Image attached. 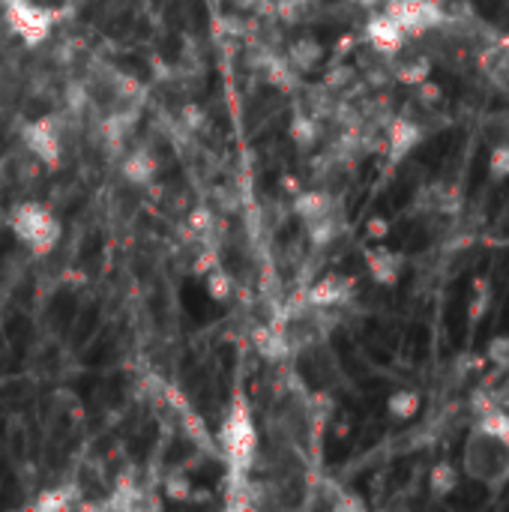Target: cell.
<instances>
[{"label": "cell", "mask_w": 509, "mask_h": 512, "mask_svg": "<svg viewBox=\"0 0 509 512\" xmlns=\"http://www.w3.org/2000/svg\"><path fill=\"white\" fill-rule=\"evenodd\" d=\"M489 309V279H477V291H474V303L468 306V318L471 324H477Z\"/></svg>", "instance_id": "obj_19"}, {"label": "cell", "mask_w": 509, "mask_h": 512, "mask_svg": "<svg viewBox=\"0 0 509 512\" xmlns=\"http://www.w3.org/2000/svg\"><path fill=\"white\" fill-rule=\"evenodd\" d=\"M9 228L18 237V243H24L36 255L51 252L60 243V234H63L60 219L45 204H36V201L15 204L12 213H9Z\"/></svg>", "instance_id": "obj_3"}, {"label": "cell", "mask_w": 509, "mask_h": 512, "mask_svg": "<svg viewBox=\"0 0 509 512\" xmlns=\"http://www.w3.org/2000/svg\"><path fill=\"white\" fill-rule=\"evenodd\" d=\"M369 273L378 285H396L402 276V255L390 252V249H375L366 255Z\"/></svg>", "instance_id": "obj_11"}, {"label": "cell", "mask_w": 509, "mask_h": 512, "mask_svg": "<svg viewBox=\"0 0 509 512\" xmlns=\"http://www.w3.org/2000/svg\"><path fill=\"white\" fill-rule=\"evenodd\" d=\"M396 75H399V81H405V84H426V75H429V63H426L423 57L405 60V63H399Z\"/></svg>", "instance_id": "obj_18"}, {"label": "cell", "mask_w": 509, "mask_h": 512, "mask_svg": "<svg viewBox=\"0 0 509 512\" xmlns=\"http://www.w3.org/2000/svg\"><path fill=\"white\" fill-rule=\"evenodd\" d=\"M429 489H432V495H435V498H447V495H453V492L459 489V474H456V468H453L450 462H438V465L432 468Z\"/></svg>", "instance_id": "obj_13"}, {"label": "cell", "mask_w": 509, "mask_h": 512, "mask_svg": "<svg viewBox=\"0 0 509 512\" xmlns=\"http://www.w3.org/2000/svg\"><path fill=\"white\" fill-rule=\"evenodd\" d=\"M291 138H294L300 147H312V144L318 141V120L309 117V114L294 117V123H291Z\"/></svg>", "instance_id": "obj_15"}, {"label": "cell", "mask_w": 509, "mask_h": 512, "mask_svg": "<svg viewBox=\"0 0 509 512\" xmlns=\"http://www.w3.org/2000/svg\"><path fill=\"white\" fill-rule=\"evenodd\" d=\"M360 3H363V6H378L381 0H360Z\"/></svg>", "instance_id": "obj_24"}, {"label": "cell", "mask_w": 509, "mask_h": 512, "mask_svg": "<svg viewBox=\"0 0 509 512\" xmlns=\"http://www.w3.org/2000/svg\"><path fill=\"white\" fill-rule=\"evenodd\" d=\"M489 171L495 180H504L509 177V144H501L492 150V159H489Z\"/></svg>", "instance_id": "obj_20"}, {"label": "cell", "mask_w": 509, "mask_h": 512, "mask_svg": "<svg viewBox=\"0 0 509 512\" xmlns=\"http://www.w3.org/2000/svg\"><path fill=\"white\" fill-rule=\"evenodd\" d=\"M489 354H492V360H495V363H509V336L495 339V342H492V348H489Z\"/></svg>", "instance_id": "obj_22"}, {"label": "cell", "mask_w": 509, "mask_h": 512, "mask_svg": "<svg viewBox=\"0 0 509 512\" xmlns=\"http://www.w3.org/2000/svg\"><path fill=\"white\" fill-rule=\"evenodd\" d=\"M387 231H390V225L384 219H372L369 222V237H387Z\"/></svg>", "instance_id": "obj_23"}, {"label": "cell", "mask_w": 509, "mask_h": 512, "mask_svg": "<svg viewBox=\"0 0 509 512\" xmlns=\"http://www.w3.org/2000/svg\"><path fill=\"white\" fill-rule=\"evenodd\" d=\"M420 405H423V399H420L417 390H396V393L387 399V414H390L393 420H411V417H417Z\"/></svg>", "instance_id": "obj_12"}, {"label": "cell", "mask_w": 509, "mask_h": 512, "mask_svg": "<svg viewBox=\"0 0 509 512\" xmlns=\"http://www.w3.org/2000/svg\"><path fill=\"white\" fill-rule=\"evenodd\" d=\"M159 171V159L150 147H132L120 156V174L132 186H147Z\"/></svg>", "instance_id": "obj_8"}, {"label": "cell", "mask_w": 509, "mask_h": 512, "mask_svg": "<svg viewBox=\"0 0 509 512\" xmlns=\"http://www.w3.org/2000/svg\"><path fill=\"white\" fill-rule=\"evenodd\" d=\"M207 294H210L213 300H219V303L231 300V297H234V279H231L228 273H222L219 267L210 270V273H207Z\"/></svg>", "instance_id": "obj_16"}, {"label": "cell", "mask_w": 509, "mask_h": 512, "mask_svg": "<svg viewBox=\"0 0 509 512\" xmlns=\"http://www.w3.org/2000/svg\"><path fill=\"white\" fill-rule=\"evenodd\" d=\"M3 18L9 30L18 33L27 45L45 42L54 27V9L36 0H3Z\"/></svg>", "instance_id": "obj_5"}, {"label": "cell", "mask_w": 509, "mask_h": 512, "mask_svg": "<svg viewBox=\"0 0 509 512\" xmlns=\"http://www.w3.org/2000/svg\"><path fill=\"white\" fill-rule=\"evenodd\" d=\"M219 447L231 468V477H246L258 459V429H255L249 402L240 393L231 399L225 411V420L219 429Z\"/></svg>", "instance_id": "obj_1"}, {"label": "cell", "mask_w": 509, "mask_h": 512, "mask_svg": "<svg viewBox=\"0 0 509 512\" xmlns=\"http://www.w3.org/2000/svg\"><path fill=\"white\" fill-rule=\"evenodd\" d=\"M366 39L372 42V48H375L378 54L393 57V54L402 51L408 33L399 27V21H396L390 12H378V15H372L369 24H366Z\"/></svg>", "instance_id": "obj_6"}, {"label": "cell", "mask_w": 509, "mask_h": 512, "mask_svg": "<svg viewBox=\"0 0 509 512\" xmlns=\"http://www.w3.org/2000/svg\"><path fill=\"white\" fill-rule=\"evenodd\" d=\"M285 60H288V66H291L297 75H306V72H312V69L324 60V45H321L315 36H297V39L288 45Z\"/></svg>", "instance_id": "obj_10"}, {"label": "cell", "mask_w": 509, "mask_h": 512, "mask_svg": "<svg viewBox=\"0 0 509 512\" xmlns=\"http://www.w3.org/2000/svg\"><path fill=\"white\" fill-rule=\"evenodd\" d=\"M465 474L474 483H483L489 489H501L509 480V444L498 435L486 432L483 426H474L468 435V444L462 450Z\"/></svg>", "instance_id": "obj_2"}, {"label": "cell", "mask_w": 509, "mask_h": 512, "mask_svg": "<svg viewBox=\"0 0 509 512\" xmlns=\"http://www.w3.org/2000/svg\"><path fill=\"white\" fill-rule=\"evenodd\" d=\"M66 129H72V123L63 114H48L39 120H30L21 129V141L27 147V153L42 162L45 168H57L63 162V135Z\"/></svg>", "instance_id": "obj_4"}, {"label": "cell", "mask_w": 509, "mask_h": 512, "mask_svg": "<svg viewBox=\"0 0 509 512\" xmlns=\"http://www.w3.org/2000/svg\"><path fill=\"white\" fill-rule=\"evenodd\" d=\"M423 141V126L408 120V117H396L387 129V150H390V162H402L417 144Z\"/></svg>", "instance_id": "obj_9"}, {"label": "cell", "mask_w": 509, "mask_h": 512, "mask_svg": "<svg viewBox=\"0 0 509 512\" xmlns=\"http://www.w3.org/2000/svg\"><path fill=\"white\" fill-rule=\"evenodd\" d=\"M75 504H78V492H72V486H66V489L42 495L33 507L36 510H72Z\"/></svg>", "instance_id": "obj_14"}, {"label": "cell", "mask_w": 509, "mask_h": 512, "mask_svg": "<svg viewBox=\"0 0 509 512\" xmlns=\"http://www.w3.org/2000/svg\"><path fill=\"white\" fill-rule=\"evenodd\" d=\"M192 486H189V480L186 477H168L165 480V492H168V498H174V501H189V492Z\"/></svg>", "instance_id": "obj_21"}, {"label": "cell", "mask_w": 509, "mask_h": 512, "mask_svg": "<svg viewBox=\"0 0 509 512\" xmlns=\"http://www.w3.org/2000/svg\"><path fill=\"white\" fill-rule=\"evenodd\" d=\"M477 426H483L486 432L498 435L501 441H507L509 444V414L507 411H498V408H492V411H486V414L477 420Z\"/></svg>", "instance_id": "obj_17"}, {"label": "cell", "mask_w": 509, "mask_h": 512, "mask_svg": "<svg viewBox=\"0 0 509 512\" xmlns=\"http://www.w3.org/2000/svg\"><path fill=\"white\" fill-rule=\"evenodd\" d=\"M354 297V282L351 279H345V276H324V279H318L306 294H303V300L306 303H312V306H324V309H339V306H345L348 300Z\"/></svg>", "instance_id": "obj_7"}]
</instances>
